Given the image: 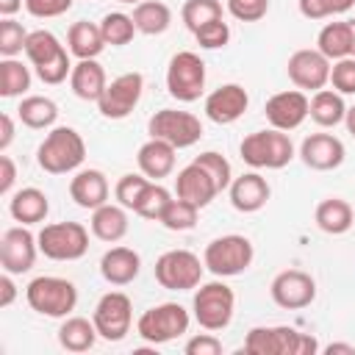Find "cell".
<instances>
[{
	"label": "cell",
	"mask_w": 355,
	"mask_h": 355,
	"mask_svg": "<svg viewBox=\"0 0 355 355\" xmlns=\"http://www.w3.org/2000/svg\"><path fill=\"white\" fill-rule=\"evenodd\" d=\"M197 205H191V202H186V200H169V205H166V211L161 214V225L166 227V230H191L194 225H197Z\"/></svg>",
	"instance_id": "40"
},
{
	"label": "cell",
	"mask_w": 355,
	"mask_h": 355,
	"mask_svg": "<svg viewBox=\"0 0 355 355\" xmlns=\"http://www.w3.org/2000/svg\"><path fill=\"white\" fill-rule=\"evenodd\" d=\"M25 8L31 17L39 19H50V17H61L72 8V0H25Z\"/></svg>",
	"instance_id": "48"
},
{
	"label": "cell",
	"mask_w": 355,
	"mask_h": 355,
	"mask_svg": "<svg viewBox=\"0 0 355 355\" xmlns=\"http://www.w3.org/2000/svg\"><path fill=\"white\" fill-rule=\"evenodd\" d=\"M205 263L189 250H166L155 261V280L169 291H189L197 288L202 280Z\"/></svg>",
	"instance_id": "11"
},
{
	"label": "cell",
	"mask_w": 355,
	"mask_h": 355,
	"mask_svg": "<svg viewBox=\"0 0 355 355\" xmlns=\"http://www.w3.org/2000/svg\"><path fill=\"white\" fill-rule=\"evenodd\" d=\"M300 14L305 19H324V17L338 14V8L333 0H300Z\"/></svg>",
	"instance_id": "50"
},
{
	"label": "cell",
	"mask_w": 355,
	"mask_h": 355,
	"mask_svg": "<svg viewBox=\"0 0 355 355\" xmlns=\"http://www.w3.org/2000/svg\"><path fill=\"white\" fill-rule=\"evenodd\" d=\"M308 116H311L316 125H322V128H336V125L344 122V116H347L344 97H341L336 89H319V92H313Z\"/></svg>",
	"instance_id": "29"
},
{
	"label": "cell",
	"mask_w": 355,
	"mask_h": 355,
	"mask_svg": "<svg viewBox=\"0 0 355 355\" xmlns=\"http://www.w3.org/2000/svg\"><path fill=\"white\" fill-rule=\"evenodd\" d=\"M180 17H183L186 28L194 33L205 22L222 19V3L219 0H186L183 8H180Z\"/></svg>",
	"instance_id": "38"
},
{
	"label": "cell",
	"mask_w": 355,
	"mask_h": 355,
	"mask_svg": "<svg viewBox=\"0 0 355 355\" xmlns=\"http://www.w3.org/2000/svg\"><path fill=\"white\" fill-rule=\"evenodd\" d=\"M147 130H150V139H164L169 141L175 150H183V147H191L200 141L202 136V122L189 114V111H178V108H161L150 116L147 122Z\"/></svg>",
	"instance_id": "10"
},
{
	"label": "cell",
	"mask_w": 355,
	"mask_h": 355,
	"mask_svg": "<svg viewBox=\"0 0 355 355\" xmlns=\"http://www.w3.org/2000/svg\"><path fill=\"white\" fill-rule=\"evenodd\" d=\"M316 225L330 236H341L352 227V208L341 197H327L316 205Z\"/></svg>",
	"instance_id": "31"
},
{
	"label": "cell",
	"mask_w": 355,
	"mask_h": 355,
	"mask_svg": "<svg viewBox=\"0 0 355 355\" xmlns=\"http://www.w3.org/2000/svg\"><path fill=\"white\" fill-rule=\"evenodd\" d=\"M11 141H14V119L8 114H0V153H6Z\"/></svg>",
	"instance_id": "53"
},
{
	"label": "cell",
	"mask_w": 355,
	"mask_h": 355,
	"mask_svg": "<svg viewBox=\"0 0 355 355\" xmlns=\"http://www.w3.org/2000/svg\"><path fill=\"white\" fill-rule=\"evenodd\" d=\"M194 39L205 50H219V47H225L230 42V28H227L225 19H214V22H205L202 28H197Z\"/></svg>",
	"instance_id": "43"
},
{
	"label": "cell",
	"mask_w": 355,
	"mask_h": 355,
	"mask_svg": "<svg viewBox=\"0 0 355 355\" xmlns=\"http://www.w3.org/2000/svg\"><path fill=\"white\" fill-rule=\"evenodd\" d=\"M83 158H86V141L75 128H67V125L53 128L36 150L39 166L50 175H67L78 169Z\"/></svg>",
	"instance_id": "1"
},
{
	"label": "cell",
	"mask_w": 355,
	"mask_h": 355,
	"mask_svg": "<svg viewBox=\"0 0 355 355\" xmlns=\"http://www.w3.org/2000/svg\"><path fill=\"white\" fill-rule=\"evenodd\" d=\"M288 80L302 89V92H319L330 83V58H324L319 50H297L291 53L288 64H286Z\"/></svg>",
	"instance_id": "15"
},
{
	"label": "cell",
	"mask_w": 355,
	"mask_h": 355,
	"mask_svg": "<svg viewBox=\"0 0 355 355\" xmlns=\"http://www.w3.org/2000/svg\"><path fill=\"white\" fill-rule=\"evenodd\" d=\"M169 200H172V194H169L161 183H147V189H144V194L139 197V202H136L133 211H136L139 216H144V219L161 222V214L166 211Z\"/></svg>",
	"instance_id": "39"
},
{
	"label": "cell",
	"mask_w": 355,
	"mask_h": 355,
	"mask_svg": "<svg viewBox=\"0 0 355 355\" xmlns=\"http://www.w3.org/2000/svg\"><path fill=\"white\" fill-rule=\"evenodd\" d=\"M141 92H144L141 72H125L105 86L103 97L97 100V108L105 119H125L141 100Z\"/></svg>",
	"instance_id": "13"
},
{
	"label": "cell",
	"mask_w": 355,
	"mask_h": 355,
	"mask_svg": "<svg viewBox=\"0 0 355 355\" xmlns=\"http://www.w3.org/2000/svg\"><path fill=\"white\" fill-rule=\"evenodd\" d=\"M308 108H311V100L305 97V92L302 89H288V92L272 94L266 100V105H263V114H266L272 128L288 133V130H294V128H300L305 122Z\"/></svg>",
	"instance_id": "17"
},
{
	"label": "cell",
	"mask_w": 355,
	"mask_h": 355,
	"mask_svg": "<svg viewBox=\"0 0 355 355\" xmlns=\"http://www.w3.org/2000/svg\"><path fill=\"white\" fill-rule=\"evenodd\" d=\"M36 252H39V241L28 230V225L8 227L0 239V263L11 275L31 272L33 263H36Z\"/></svg>",
	"instance_id": "16"
},
{
	"label": "cell",
	"mask_w": 355,
	"mask_h": 355,
	"mask_svg": "<svg viewBox=\"0 0 355 355\" xmlns=\"http://www.w3.org/2000/svg\"><path fill=\"white\" fill-rule=\"evenodd\" d=\"M64 53V44L50 33V31H31L28 33V42H25V55L31 58L33 67H42L47 61H53L55 55Z\"/></svg>",
	"instance_id": "35"
},
{
	"label": "cell",
	"mask_w": 355,
	"mask_h": 355,
	"mask_svg": "<svg viewBox=\"0 0 355 355\" xmlns=\"http://www.w3.org/2000/svg\"><path fill=\"white\" fill-rule=\"evenodd\" d=\"M319 349L313 336L294 327H252L244 338V352L250 355H313Z\"/></svg>",
	"instance_id": "3"
},
{
	"label": "cell",
	"mask_w": 355,
	"mask_h": 355,
	"mask_svg": "<svg viewBox=\"0 0 355 355\" xmlns=\"http://www.w3.org/2000/svg\"><path fill=\"white\" fill-rule=\"evenodd\" d=\"M19 6H22V0H0V14L11 17L14 11H19Z\"/></svg>",
	"instance_id": "54"
},
{
	"label": "cell",
	"mask_w": 355,
	"mask_h": 355,
	"mask_svg": "<svg viewBox=\"0 0 355 355\" xmlns=\"http://www.w3.org/2000/svg\"><path fill=\"white\" fill-rule=\"evenodd\" d=\"M147 175H122L119 178V183H116V189H114V194H116V200H119V205H125V208H136V202H139V197L144 194V189H147Z\"/></svg>",
	"instance_id": "44"
},
{
	"label": "cell",
	"mask_w": 355,
	"mask_h": 355,
	"mask_svg": "<svg viewBox=\"0 0 355 355\" xmlns=\"http://www.w3.org/2000/svg\"><path fill=\"white\" fill-rule=\"evenodd\" d=\"M241 161L250 164L252 169H283L294 158V144L286 130H255L244 136L241 147Z\"/></svg>",
	"instance_id": "4"
},
{
	"label": "cell",
	"mask_w": 355,
	"mask_h": 355,
	"mask_svg": "<svg viewBox=\"0 0 355 355\" xmlns=\"http://www.w3.org/2000/svg\"><path fill=\"white\" fill-rule=\"evenodd\" d=\"M186 330H189V313L178 302H161V305L144 311L139 316V322H136L139 338H144L153 347L166 344V341H172L178 336H183Z\"/></svg>",
	"instance_id": "8"
},
{
	"label": "cell",
	"mask_w": 355,
	"mask_h": 355,
	"mask_svg": "<svg viewBox=\"0 0 355 355\" xmlns=\"http://www.w3.org/2000/svg\"><path fill=\"white\" fill-rule=\"evenodd\" d=\"M8 211H11V216H14L19 225H36V222H42V219L47 216L50 202H47V194H44L42 189L28 186V189H19V191L11 194Z\"/></svg>",
	"instance_id": "26"
},
{
	"label": "cell",
	"mask_w": 355,
	"mask_h": 355,
	"mask_svg": "<svg viewBox=\"0 0 355 355\" xmlns=\"http://www.w3.org/2000/svg\"><path fill=\"white\" fill-rule=\"evenodd\" d=\"M25 300L28 305L50 319H64L75 311L78 305V288L72 280L67 277H55V275H42L33 277L25 288Z\"/></svg>",
	"instance_id": "2"
},
{
	"label": "cell",
	"mask_w": 355,
	"mask_h": 355,
	"mask_svg": "<svg viewBox=\"0 0 355 355\" xmlns=\"http://www.w3.org/2000/svg\"><path fill=\"white\" fill-rule=\"evenodd\" d=\"M227 11L239 22H258L269 11V0H227Z\"/></svg>",
	"instance_id": "47"
},
{
	"label": "cell",
	"mask_w": 355,
	"mask_h": 355,
	"mask_svg": "<svg viewBox=\"0 0 355 355\" xmlns=\"http://www.w3.org/2000/svg\"><path fill=\"white\" fill-rule=\"evenodd\" d=\"M272 189L266 183V178H261L258 172H244L239 178H233L230 183V202L236 211L241 214H255L266 205Z\"/></svg>",
	"instance_id": "21"
},
{
	"label": "cell",
	"mask_w": 355,
	"mask_h": 355,
	"mask_svg": "<svg viewBox=\"0 0 355 355\" xmlns=\"http://www.w3.org/2000/svg\"><path fill=\"white\" fill-rule=\"evenodd\" d=\"M67 44H69V53L80 61V58H97L105 47V39H103L100 25L78 19V22H72V28L67 33Z\"/></svg>",
	"instance_id": "27"
},
{
	"label": "cell",
	"mask_w": 355,
	"mask_h": 355,
	"mask_svg": "<svg viewBox=\"0 0 355 355\" xmlns=\"http://www.w3.org/2000/svg\"><path fill=\"white\" fill-rule=\"evenodd\" d=\"M139 269H141V258L130 247H111L100 258V275L111 286H128V283H133L136 275H139Z\"/></svg>",
	"instance_id": "22"
},
{
	"label": "cell",
	"mask_w": 355,
	"mask_h": 355,
	"mask_svg": "<svg viewBox=\"0 0 355 355\" xmlns=\"http://www.w3.org/2000/svg\"><path fill=\"white\" fill-rule=\"evenodd\" d=\"M69 197L80 205V208H100L108 202V180L100 169H80L72 180H69Z\"/></svg>",
	"instance_id": "23"
},
{
	"label": "cell",
	"mask_w": 355,
	"mask_h": 355,
	"mask_svg": "<svg viewBox=\"0 0 355 355\" xmlns=\"http://www.w3.org/2000/svg\"><path fill=\"white\" fill-rule=\"evenodd\" d=\"M31 89V72L22 61L17 58H3L0 61V94L3 97H19Z\"/></svg>",
	"instance_id": "36"
},
{
	"label": "cell",
	"mask_w": 355,
	"mask_h": 355,
	"mask_svg": "<svg viewBox=\"0 0 355 355\" xmlns=\"http://www.w3.org/2000/svg\"><path fill=\"white\" fill-rule=\"evenodd\" d=\"M336 3V8H338V14H344V11H349L352 6H355V0H333Z\"/></svg>",
	"instance_id": "57"
},
{
	"label": "cell",
	"mask_w": 355,
	"mask_h": 355,
	"mask_svg": "<svg viewBox=\"0 0 355 355\" xmlns=\"http://www.w3.org/2000/svg\"><path fill=\"white\" fill-rule=\"evenodd\" d=\"M316 50L324 58H330V61L352 55V28H349V19L347 22H327L319 31V36H316Z\"/></svg>",
	"instance_id": "28"
},
{
	"label": "cell",
	"mask_w": 355,
	"mask_h": 355,
	"mask_svg": "<svg viewBox=\"0 0 355 355\" xmlns=\"http://www.w3.org/2000/svg\"><path fill=\"white\" fill-rule=\"evenodd\" d=\"M247 105H250L247 89L241 83H225L205 97V116L216 125H230L239 116H244Z\"/></svg>",
	"instance_id": "18"
},
{
	"label": "cell",
	"mask_w": 355,
	"mask_h": 355,
	"mask_svg": "<svg viewBox=\"0 0 355 355\" xmlns=\"http://www.w3.org/2000/svg\"><path fill=\"white\" fill-rule=\"evenodd\" d=\"M69 86L75 92V97L86 100V103H97L108 86L105 80V69L97 64V58H80L75 67H72V75H69Z\"/></svg>",
	"instance_id": "24"
},
{
	"label": "cell",
	"mask_w": 355,
	"mask_h": 355,
	"mask_svg": "<svg viewBox=\"0 0 355 355\" xmlns=\"http://www.w3.org/2000/svg\"><path fill=\"white\" fill-rule=\"evenodd\" d=\"M97 327L94 322L83 319V316H69L61 327H58V344L67 349V352H86L94 347L97 341Z\"/></svg>",
	"instance_id": "32"
},
{
	"label": "cell",
	"mask_w": 355,
	"mask_h": 355,
	"mask_svg": "<svg viewBox=\"0 0 355 355\" xmlns=\"http://www.w3.org/2000/svg\"><path fill=\"white\" fill-rule=\"evenodd\" d=\"M219 352H222V341L211 333H200L186 341V355H219Z\"/></svg>",
	"instance_id": "49"
},
{
	"label": "cell",
	"mask_w": 355,
	"mask_h": 355,
	"mask_svg": "<svg viewBox=\"0 0 355 355\" xmlns=\"http://www.w3.org/2000/svg\"><path fill=\"white\" fill-rule=\"evenodd\" d=\"M330 83L338 94H355V55L338 58L330 67Z\"/></svg>",
	"instance_id": "45"
},
{
	"label": "cell",
	"mask_w": 355,
	"mask_h": 355,
	"mask_svg": "<svg viewBox=\"0 0 355 355\" xmlns=\"http://www.w3.org/2000/svg\"><path fill=\"white\" fill-rule=\"evenodd\" d=\"M100 31H103L105 44L122 47V44H128V42L133 39L136 22H133V17H128V14H122V11H108V14L100 19Z\"/></svg>",
	"instance_id": "37"
},
{
	"label": "cell",
	"mask_w": 355,
	"mask_h": 355,
	"mask_svg": "<svg viewBox=\"0 0 355 355\" xmlns=\"http://www.w3.org/2000/svg\"><path fill=\"white\" fill-rule=\"evenodd\" d=\"M324 352H327V355H333V352H344V355H355V347H352V344H327V347H324Z\"/></svg>",
	"instance_id": "55"
},
{
	"label": "cell",
	"mask_w": 355,
	"mask_h": 355,
	"mask_svg": "<svg viewBox=\"0 0 355 355\" xmlns=\"http://www.w3.org/2000/svg\"><path fill=\"white\" fill-rule=\"evenodd\" d=\"M92 233L100 239V241H119L125 233H128V214H125V205H100L94 208L92 214Z\"/></svg>",
	"instance_id": "30"
},
{
	"label": "cell",
	"mask_w": 355,
	"mask_h": 355,
	"mask_svg": "<svg viewBox=\"0 0 355 355\" xmlns=\"http://www.w3.org/2000/svg\"><path fill=\"white\" fill-rule=\"evenodd\" d=\"M14 297H17V286L11 280V272H6L0 277V308H8L14 302Z\"/></svg>",
	"instance_id": "52"
},
{
	"label": "cell",
	"mask_w": 355,
	"mask_h": 355,
	"mask_svg": "<svg viewBox=\"0 0 355 355\" xmlns=\"http://www.w3.org/2000/svg\"><path fill=\"white\" fill-rule=\"evenodd\" d=\"M194 164H200V166L214 178V183H216L219 191L230 189V183H233V169H230V161H227L222 153L205 150V153H200V155L194 158Z\"/></svg>",
	"instance_id": "41"
},
{
	"label": "cell",
	"mask_w": 355,
	"mask_h": 355,
	"mask_svg": "<svg viewBox=\"0 0 355 355\" xmlns=\"http://www.w3.org/2000/svg\"><path fill=\"white\" fill-rule=\"evenodd\" d=\"M133 22H136V31L144 33V36H158L169 28L172 22V11L166 3L161 0H141L136 3L133 8Z\"/></svg>",
	"instance_id": "33"
},
{
	"label": "cell",
	"mask_w": 355,
	"mask_h": 355,
	"mask_svg": "<svg viewBox=\"0 0 355 355\" xmlns=\"http://www.w3.org/2000/svg\"><path fill=\"white\" fill-rule=\"evenodd\" d=\"M72 67H75V64H69V53L64 50V53H61V55H55L53 61H47V64H42V67H36V75H39V80H42V83L55 86V83L67 80V75H72Z\"/></svg>",
	"instance_id": "46"
},
{
	"label": "cell",
	"mask_w": 355,
	"mask_h": 355,
	"mask_svg": "<svg viewBox=\"0 0 355 355\" xmlns=\"http://www.w3.org/2000/svg\"><path fill=\"white\" fill-rule=\"evenodd\" d=\"M175 194H178L180 200L197 205V208H205V205L219 194V189H216L214 178H211L200 164L191 161L189 166H183V169L178 172V178H175Z\"/></svg>",
	"instance_id": "20"
},
{
	"label": "cell",
	"mask_w": 355,
	"mask_h": 355,
	"mask_svg": "<svg viewBox=\"0 0 355 355\" xmlns=\"http://www.w3.org/2000/svg\"><path fill=\"white\" fill-rule=\"evenodd\" d=\"M191 308H194V319H197L200 327H205V330H225L230 324V319H233L236 294L222 280H211V283H205V286H200L194 291Z\"/></svg>",
	"instance_id": "7"
},
{
	"label": "cell",
	"mask_w": 355,
	"mask_h": 355,
	"mask_svg": "<svg viewBox=\"0 0 355 355\" xmlns=\"http://www.w3.org/2000/svg\"><path fill=\"white\" fill-rule=\"evenodd\" d=\"M166 89L180 103L200 100V94L205 89V64H202V58L191 50L175 53L169 58V67H166Z\"/></svg>",
	"instance_id": "9"
},
{
	"label": "cell",
	"mask_w": 355,
	"mask_h": 355,
	"mask_svg": "<svg viewBox=\"0 0 355 355\" xmlns=\"http://www.w3.org/2000/svg\"><path fill=\"white\" fill-rule=\"evenodd\" d=\"M17 116L25 128H33V130H42V128H50L55 119H58V105L50 100V97H42V94H31L19 103L17 108Z\"/></svg>",
	"instance_id": "34"
},
{
	"label": "cell",
	"mask_w": 355,
	"mask_h": 355,
	"mask_svg": "<svg viewBox=\"0 0 355 355\" xmlns=\"http://www.w3.org/2000/svg\"><path fill=\"white\" fill-rule=\"evenodd\" d=\"M39 252L50 261H78L89 250V230L80 222H53L36 236Z\"/></svg>",
	"instance_id": "6"
},
{
	"label": "cell",
	"mask_w": 355,
	"mask_h": 355,
	"mask_svg": "<svg viewBox=\"0 0 355 355\" xmlns=\"http://www.w3.org/2000/svg\"><path fill=\"white\" fill-rule=\"evenodd\" d=\"M17 180V166L8 155H0V194H8Z\"/></svg>",
	"instance_id": "51"
},
{
	"label": "cell",
	"mask_w": 355,
	"mask_h": 355,
	"mask_svg": "<svg viewBox=\"0 0 355 355\" xmlns=\"http://www.w3.org/2000/svg\"><path fill=\"white\" fill-rule=\"evenodd\" d=\"M269 294H272L275 305H280L286 311H300V308H308L313 302L316 283L302 269H283L280 275H275Z\"/></svg>",
	"instance_id": "14"
},
{
	"label": "cell",
	"mask_w": 355,
	"mask_h": 355,
	"mask_svg": "<svg viewBox=\"0 0 355 355\" xmlns=\"http://www.w3.org/2000/svg\"><path fill=\"white\" fill-rule=\"evenodd\" d=\"M130 319H133V302L122 291L103 294L92 313V322H94L100 338H105V341H122L130 333Z\"/></svg>",
	"instance_id": "12"
},
{
	"label": "cell",
	"mask_w": 355,
	"mask_h": 355,
	"mask_svg": "<svg viewBox=\"0 0 355 355\" xmlns=\"http://www.w3.org/2000/svg\"><path fill=\"white\" fill-rule=\"evenodd\" d=\"M344 141L336 139L333 133H313L308 136L302 144H300V158L308 169H316V172H330V169H338L344 164Z\"/></svg>",
	"instance_id": "19"
},
{
	"label": "cell",
	"mask_w": 355,
	"mask_h": 355,
	"mask_svg": "<svg viewBox=\"0 0 355 355\" xmlns=\"http://www.w3.org/2000/svg\"><path fill=\"white\" fill-rule=\"evenodd\" d=\"M344 122H347V130L355 136V105H352V108H347V116H344Z\"/></svg>",
	"instance_id": "56"
},
{
	"label": "cell",
	"mask_w": 355,
	"mask_h": 355,
	"mask_svg": "<svg viewBox=\"0 0 355 355\" xmlns=\"http://www.w3.org/2000/svg\"><path fill=\"white\" fill-rule=\"evenodd\" d=\"M119 3H141V0H119Z\"/></svg>",
	"instance_id": "59"
},
{
	"label": "cell",
	"mask_w": 355,
	"mask_h": 355,
	"mask_svg": "<svg viewBox=\"0 0 355 355\" xmlns=\"http://www.w3.org/2000/svg\"><path fill=\"white\" fill-rule=\"evenodd\" d=\"M349 28H352V55H355V19H349Z\"/></svg>",
	"instance_id": "58"
},
{
	"label": "cell",
	"mask_w": 355,
	"mask_h": 355,
	"mask_svg": "<svg viewBox=\"0 0 355 355\" xmlns=\"http://www.w3.org/2000/svg\"><path fill=\"white\" fill-rule=\"evenodd\" d=\"M25 42H28V31L19 22H14L11 17H3V22H0V55L14 58L17 53L25 50Z\"/></svg>",
	"instance_id": "42"
},
{
	"label": "cell",
	"mask_w": 355,
	"mask_h": 355,
	"mask_svg": "<svg viewBox=\"0 0 355 355\" xmlns=\"http://www.w3.org/2000/svg\"><path fill=\"white\" fill-rule=\"evenodd\" d=\"M136 161H139L141 175H147L153 180H161L175 169V147L164 139H150L139 147Z\"/></svg>",
	"instance_id": "25"
},
{
	"label": "cell",
	"mask_w": 355,
	"mask_h": 355,
	"mask_svg": "<svg viewBox=\"0 0 355 355\" xmlns=\"http://www.w3.org/2000/svg\"><path fill=\"white\" fill-rule=\"evenodd\" d=\"M252 255H255L252 241L247 236L230 233V236H219V239L208 241V247L202 252V263L216 277H233V275H241L244 269H250Z\"/></svg>",
	"instance_id": "5"
}]
</instances>
